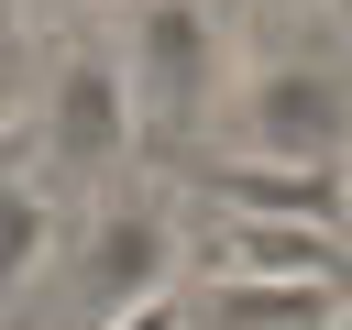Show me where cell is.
I'll list each match as a JSON object with an SVG mask.
<instances>
[{"label":"cell","mask_w":352,"mask_h":330,"mask_svg":"<svg viewBox=\"0 0 352 330\" xmlns=\"http://www.w3.org/2000/svg\"><path fill=\"white\" fill-rule=\"evenodd\" d=\"M319 22H330V44L352 55V0H319Z\"/></svg>","instance_id":"cell-2"},{"label":"cell","mask_w":352,"mask_h":330,"mask_svg":"<svg viewBox=\"0 0 352 330\" xmlns=\"http://www.w3.org/2000/svg\"><path fill=\"white\" fill-rule=\"evenodd\" d=\"M330 209H341V231H352V154H341V176H330Z\"/></svg>","instance_id":"cell-3"},{"label":"cell","mask_w":352,"mask_h":330,"mask_svg":"<svg viewBox=\"0 0 352 330\" xmlns=\"http://www.w3.org/2000/svg\"><path fill=\"white\" fill-rule=\"evenodd\" d=\"M121 77H132V121L143 143H209L220 132V99H231V22L209 0H132L121 22Z\"/></svg>","instance_id":"cell-1"}]
</instances>
